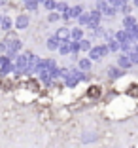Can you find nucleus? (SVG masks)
<instances>
[{
    "label": "nucleus",
    "mask_w": 138,
    "mask_h": 148,
    "mask_svg": "<svg viewBox=\"0 0 138 148\" xmlns=\"http://www.w3.org/2000/svg\"><path fill=\"white\" fill-rule=\"evenodd\" d=\"M70 38L76 40V42H80V40L83 38V31H82V27H76V29H72V31H70Z\"/></svg>",
    "instance_id": "obj_9"
},
{
    "label": "nucleus",
    "mask_w": 138,
    "mask_h": 148,
    "mask_svg": "<svg viewBox=\"0 0 138 148\" xmlns=\"http://www.w3.org/2000/svg\"><path fill=\"white\" fill-rule=\"evenodd\" d=\"M131 42H133V40H127V42H123V44H121V49H123V51H131V49H133Z\"/></svg>",
    "instance_id": "obj_20"
},
{
    "label": "nucleus",
    "mask_w": 138,
    "mask_h": 148,
    "mask_svg": "<svg viewBox=\"0 0 138 148\" xmlns=\"http://www.w3.org/2000/svg\"><path fill=\"white\" fill-rule=\"evenodd\" d=\"M108 4L114 6V8H119V6L123 4V0H108Z\"/></svg>",
    "instance_id": "obj_23"
},
{
    "label": "nucleus",
    "mask_w": 138,
    "mask_h": 148,
    "mask_svg": "<svg viewBox=\"0 0 138 148\" xmlns=\"http://www.w3.org/2000/svg\"><path fill=\"white\" fill-rule=\"evenodd\" d=\"M55 10H57V12H63V13H65V12H66V10H68V6H66V4H65V2H59V4H57V6H55Z\"/></svg>",
    "instance_id": "obj_21"
},
{
    "label": "nucleus",
    "mask_w": 138,
    "mask_h": 148,
    "mask_svg": "<svg viewBox=\"0 0 138 148\" xmlns=\"http://www.w3.org/2000/svg\"><path fill=\"white\" fill-rule=\"evenodd\" d=\"M46 2V8L51 12V10H55V6H57V2H53V0H44Z\"/></svg>",
    "instance_id": "obj_22"
},
{
    "label": "nucleus",
    "mask_w": 138,
    "mask_h": 148,
    "mask_svg": "<svg viewBox=\"0 0 138 148\" xmlns=\"http://www.w3.org/2000/svg\"><path fill=\"white\" fill-rule=\"evenodd\" d=\"M59 46H61V40L57 38V36H53V38L48 40V48H49V49H57Z\"/></svg>",
    "instance_id": "obj_12"
},
{
    "label": "nucleus",
    "mask_w": 138,
    "mask_h": 148,
    "mask_svg": "<svg viewBox=\"0 0 138 148\" xmlns=\"http://www.w3.org/2000/svg\"><path fill=\"white\" fill-rule=\"evenodd\" d=\"M127 57H129V61L133 63V65H138V51H136V49L127 51Z\"/></svg>",
    "instance_id": "obj_13"
},
{
    "label": "nucleus",
    "mask_w": 138,
    "mask_h": 148,
    "mask_svg": "<svg viewBox=\"0 0 138 148\" xmlns=\"http://www.w3.org/2000/svg\"><path fill=\"white\" fill-rule=\"evenodd\" d=\"M127 95H133V97L138 95V84H131V86L127 87Z\"/></svg>",
    "instance_id": "obj_15"
},
{
    "label": "nucleus",
    "mask_w": 138,
    "mask_h": 148,
    "mask_svg": "<svg viewBox=\"0 0 138 148\" xmlns=\"http://www.w3.org/2000/svg\"><path fill=\"white\" fill-rule=\"evenodd\" d=\"M117 65H119L121 69H129V66L133 65V63L129 61V57H127V55H121L119 59H117Z\"/></svg>",
    "instance_id": "obj_11"
},
{
    "label": "nucleus",
    "mask_w": 138,
    "mask_h": 148,
    "mask_svg": "<svg viewBox=\"0 0 138 148\" xmlns=\"http://www.w3.org/2000/svg\"><path fill=\"white\" fill-rule=\"evenodd\" d=\"M119 8H121V12L125 13V15H129V12H131V6H129V4H121Z\"/></svg>",
    "instance_id": "obj_24"
},
{
    "label": "nucleus",
    "mask_w": 138,
    "mask_h": 148,
    "mask_svg": "<svg viewBox=\"0 0 138 148\" xmlns=\"http://www.w3.org/2000/svg\"><path fill=\"white\" fill-rule=\"evenodd\" d=\"M134 6H136V8H138V0H134Z\"/></svg>",
    "instance_id": "obj_26"
},
{
    "label": "nucleus",
    "mask_w": 138,
    "mask_h": 148,
    "mask_svg": "<svg viewBox=\"0 0 138 148\" xmlns=\"http://www.w3.org/2000/svg\"><path fill=\"white\" fill-rule=\"evenodd\" d=\"M108 53H110L108 46H97V48H91L89 49V59H91V61H99V59L106 57Z\"/></svg>",
    "instance_id": "obj_1"
},
{
    "label": "nucleus",
    "mask_w": 138,
    "mask_h": 148,
    "mask_svg": "<svg viewBox=\"0 0 138 148\" xmlns=\"http://www.w3.org/2000/svg\"><path fill=\"white\" fill-rule=\"evenodd\" d=\"M0 2H4V0H0Z\"/></svg>",
    "instance_id": "obj_29"
},
{
    "label": "nucleus",
    "mask_w": 138,
    "mask_h": 148,
    "mask_svg": "<svg viewBox=\"0 0 138 148\" xmlns=\"http://www.w3.org/2000/svg\"><path fill=\"white\" fill-rule=\"evenodd\" d=\"M59 19V13H49V21H57Z\"/></svg>",
    "instance_id": "obj_25"
},
{
    "label": "nucleus",
    "mask_w": 138,
    "mask_h": 148,
    "mask_svg": "<svg viewBox=\"0 0 138 148\" xmlns=\"http://www.w3.org/2000/svg\"><path fill=\"white\" fill-rule=\"evenodd\" d=\"M80 49H83V51H89V49H91V44L87 42V40H80Z\"/></svg>",
    "instance_id": "obj_19"
},
{
    "label": "nucleus",
    "mask_w": 138,
    "mask_h": 148,
    "mask_svg": "<svg viewBox=\"0 0 138 148\" xmlns=\"http://www.w3.org/2000/svg\"><path fill=\"white\" fill-rule=\"evenodd\" d=\"M123 4H127V0H123Z\"/></svg>",
    "instance_id": "obj_27"
},
{
    "label": "nucleus",
    "mask_w": 138,
    "mask_h": 148,
    "mask_svg": "<svg viewBox=\"0 0 138 148\" xmlns=\"http://www.w3.org/2000/svg\"><path fill=\"white\" fill-rule=\"evenodd\" d=\"M134 49H136V51H138V46H136V48H134Z\"/></svg>",
    "instance_id": "obj_28"
},
{
    "label": "nucleus",
    "mask_w": 138,
    "mask_h": 148,
    "mask_svg": "<svg viewBox=\"0 0 138 148\" xmlns=\"http://www.w3.org/2000/svg\"><path fill=\"white\" fill-rule=\"evenodd\" d=\"M108 76L112 80L119 78V76H123V69H116V66H108Z\"/></svg>",
    "instance_id": "obj_10"
},
{
    "label": "nucleus",
    "mask_w": 138,
    "mask_h": 148,
    "mask_svg": "<svg viewBox=\"0 0 138 148\" xmlns=\"http://www.w3.org/2000/svg\"><path fill=\"white\" fill-rule=\"evenodd\" d=\"M89 19H91V13H82L78 17V21H80V25H89Z\"/></svg>",
    "instance_id": "obj_16"
},
{
    "label": "nucleus",
    "mask_w": 138,
    "mask_h": 148,
    "mask_svg": "<svg viewBox=\"0 0 138 148\" xmlns=\"http://www.w3.org/2000/svg\"><path fill=\"white\" fill-rule=\"evenodd\" d=\"M57 38H59L61 42H68V40H70V31H68V29H65V27L59 29V31H57Z\"/></svg>",
    "instance_id": "obj_7"
},
{
    "label": "nucleus",
    "mask_w": 138,
    "mask_h": 148,
    "mask_svg": "<svg viewBox=\"0 0 138 148\" xmlns=\"http://www.w3.org/2000/svg\"><path fill=\"white\" fill-rule=\"evenodd\" d=\"M80 69L82 70H89L91 69V59H80Z\"/></svg>",
    "instance_id": "obj_18"
},
{
    "label": "nucleus",
    "mask_w": 138,
    "mask_h": 148,
    "mask_svg": "<svg viewBox=\"0 0 138 148\" xmlns=\"http://www.w3.org/2000/svg\"><path fill=\"white\" fill-rule=\"evenodd\" d=\"M100 15H102V12L100 10H95V12H91V19H89V27L91 29H97L100 23Z\"/></svg>",
    "instance_id": "obj_2"
},
{
    "label": "nucleus",
    "mask_w": 138,
    "mask_h": 148,
    "mask_svg": "<svg viewBox=\"0 0 138 148\" xmlns=\"http://www.w3.org/2000/svg\"><path fill=\"white\" fill-rule=\"evenodd\" d=\"M99 10L104 13V15H110V17H114L116 15V8L110 4H106V2H99Z\"/></svg>",
    "instance_id": "obj_3"
},
{
    "label": "nucleus",
    "mask_w": 138,
    "mask_h": 148,
    "mask_svg": "<svg viewBox=\"0 0 138 148\" xmlns=\"http://www.w3.org/2000/svg\"><path fill=\"white\" fill-rule=\"evenodd\" d=\"M106 40H108V49H110V51H117V49H121V44L117 42L114 36H108Z\"/></svg>",
    "instance_id": "obj_8"
},
{
    "label": "nucleus",
    "mask_w": 138,
    "mask_h": 148,
    "mask_svg": "<svg viewBox=\"0 0 138 148\" xmlns=\"http://www.w3.org/2000/svg\"><path fill=\"white\" fill-rule=\"evenodd\" d=\"M59 51H61V55H68L72 49H70V42H65V44H61L59 46Z\"/></svg>",
    "instance_id": "obj_14"
},
{
    "label": "nucleus",
    "mask_w": 138,
    "mask_h": 148,
    "mask_svg": "<svg viewBox=\"0 0 138 148\" xmlns=\"http://www.w3.org/2000/svg\"><path fill=\"white\" fill-rule=\"evenodd\" d=\"M27 25H29V17H27V15H21V17L17 19V27L19 29H25Z\"/></svg>",
    "instance_id": "obj_17"
},
{
    "label": "nucleus",
    "mask_w": 138,
    "mask_h": 148,
    "mask_svg": "<svg viewBox=\"0 0 138 148\" xmlns=\"http://www.w3.org/2000/svg\"><path fill=\"white\" fill-rule=\"evenodd\" d=\"M100 93H102V89H100L99 86H91L89 89H87V97H91V99H99Z\"/></svg>",
    "instance_id": "obj_6"
},
{
    "label": "nucleus",
    "mask_w": 138,
    "mask_h": 148,
    "mask_svg": "<svg viewBox=\"0 0 138 148\" xmlns=\"http://www.w3.org/2000/svg\"><path fill=\"white\" fill-rule=\"evenodd\" d=\"M114 38H116L119 44H123V42H127V40H131V32L123 29V31H117L116 34H114Z\"/></svg>",
    "instance_id": "obj_5"
},
{
    "label": "nucleus",
    "mask_w": 138,
    "mask_h": 148,
    "mask_svg": "<svg viewBox=\"0 0 138 148\" xmlns=\"http://www.w3.org/2000/svg\"><path fill=\"white\" fill-rule=\"evenodd\" d=\"M136 27H138L136 19H134V17H131V15H125V19H123V29L131 32L133 29H136Z\"/></svg>",
    "instance_id": "obj_4"
}]
</instances>
